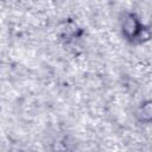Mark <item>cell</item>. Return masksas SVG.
I'll return each mask as SVG.
<instances>
[{"instance_id": "1", "label": "cell", "mask_w": 152, "mask_h": 152, "mask_svg": "<svg viewBox=\"0 0 152 152\" xmlns=\"http://www.w3.org/2000/svg\"><path fill=\"white\" fill-rule=\"evenodd\" d=\"M120 31L122 37L133 44H142L152 38V33L137 15V13L126 11L120 18Z\"/></svg>"}, {"instance_id": "2", "label": "cell", "mask_w": 152, "mask_h": 152, "mask_svg": "<svg viewBox=\"0 0 152 152\" xmlns=\"http://www.w3.org/2000/svg\"><path fill=\"white\" fill-rule=\"evenodd\" d=\"M135 120L141 125L152 124V99L144 100L134 112Z\"/></svg>"}, {"instance_id": "3", "label": "cell", "mask_w": 152, "mask_h": 152, "mask_svg": "<svg viewBox=\"0 0 152 152\" xmlns=\"http://www.w3.org/2000/svg\"><path fill=\"white\" fill-rule=\"evenodd\" d=\"M52 152H72V151L69 148V146L66 145V142H64V141H57L52 146Z\"/></svg>"}]
</instances>
